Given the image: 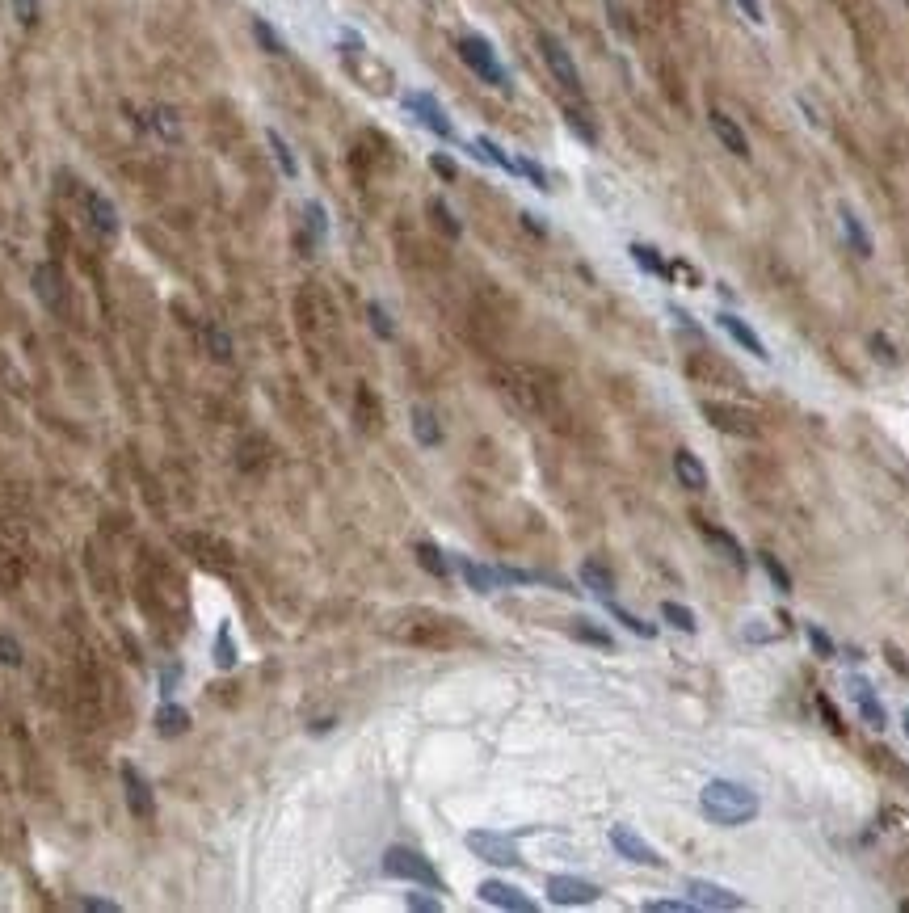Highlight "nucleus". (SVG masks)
I'll return each mask as SVG.
<instances>
[{"mask_svg": "<svg viewBox=\"0 0 909 913\" xmlns=\"http://www.w3.org/2000/svg\"><path fill=\"white\" fill-rule=\"evenodd\" d=\"M253 34H257V43L266 47L270 55H287V43H282V38H278V30H274L270 22H261V17H257V22H253Z\"/></svg>", "mask_w": 909, "mask_h": 913, "instance_id": "nucleus-35", "label": "nucleus"}, {"mask_svg": "<svg viewBox=\"0 0 909 913\" xmlns=\"http://www.w3.org/2000/svg\"><path fill=\"white\" fill-rule=\"evenodd\" d=\"M703 417L712 421L720 434H733V438H754L758 434V413L741 409V404H729V400H703Z\"/></svg>", "mask_w": 909, "mask_h": 913, "instance_id": "nucleus-5", "label": "nucleus"}, {"mask_svg": "<svg viewBox=\"0 0 909 913\" xmlns=\"http://www.w3.org/2000/svg\"><path fill=\"white\" fill-rule=\"evenodd\" d=\"M26 653H22V640L9 636V632H0V665L5 669H22Z\"/></svg>", "mask_w": 909, "mask_h": 913, "instance_id": "nucleus-34", "label": "nucleus"}, {"mask_svg": "<svg viewBox=\"0 0 909 913\" xmlns=\"http://www.w3.org/2000/svg\"><path fill=\"white\" fill-rule=\"evenodd\" d=\"M468 850L480 859V863H493V867H518V846L510 838H501V834H489V829H472L468 838Z\"/></svg>", "mask_w": 909, "mask_h": 913, "instance_id": "nucleus-8", "label": "nucleus"}, {"mask_svg": "<svg viewBox=\"0 0 909 913\" xmlns=\"http://www.w3.org/2000/svg\"><path fill=\"white\" fill-rule=\"evenodd\" d=\"M459 59L463 64H468L484 85H493V89H510V72L501 68V59H497V51L484 43L480 34H463L459 38Z\"/></svg>", "mask_w": 909, "mask_h": 913, "instance_id": "nucleus-4", "label": "nucleus"}, {"mask_svg": "<svg viewBox=\"0 0 909 913\" xmlns=\"http://www.w3.org/2000/svg\"><path fill=\"white\" fill-rule=\"evenodd\" d=\"M628 253H632V261H636L640 270H649V274H657V278H670V261H665L657 249H649V245H632Z\"/></svg>", "mask_w": 909, "mask_h": 913, "instance_id": "nucleus-30", "label": "nucleus"}, {"mask_svg": "<svg viewBox=\"0 0 909 913\" xmlns=\"http://www.w3.org/2000/svg\"><path fill=\"white\" fill-rule=\"evenodd\" d=\"M476 892H480L484 905H497V909H510V913H535V901L527 897V892L505 884V880H484Z\"/></svg>", "mask_w": 909, "mask_h": 913, "instance_id": "nucleus-12", "label": "nucleus"}, {"mask_svg": "<svg viewBox=\"0 0 909 913\" xmlns=\"http://www.w3.org/2000/svg\"><path fill=\"white\" fill-rule=\"evenodd\" d=\"M758 560H762V568H766V577H771V581L779 585L783 594H792V573H787V568H783V564H779L771 552H758Z\"/></svg>", "mask_w": 909, "mask_h": 913, "instance_id": "nucleus-37", "label": "nucleus"}, {"mask_svg": "<svg viewBox=\"0 0 909 913\" xmlns=\"http://www.w3.org/2000/svg\"><path fill=\"white\" fill-rule=\"evenodd\" d=\"M177 678H181V669H177V665H165V669H160V674H156V686H160V699H169V695L177 691Z\"/></svg>", "mask_w": 909, "mask_h": 913, "instance_id": "nucleus-43", "label": "nucleus"}, {"mask_svg": "<svg viewBox=\"0 0 909 913\" xmlns=\"http://www.w3.org/2000/svg\"><path fill=\"white\" fill-rule=\"evenodd\" d=\"M808 644H813V648H817V653H821V657H834V640H830V636H825V632H821V627H808Z\"/></svg>", "mask_w": 909, "mask_h": 913, "instance_id": "nucleus-46", "label": "nucleus"}, {"mask_svg": "<svg viewBox=\"0 0 909 913\" xmlns=\"http://www.w3.org/2000/svg\"><path fill=\"white\" fill-rule=\"evenodd\" d=\"M661 619H665V623H674L678 632H686V636H695V632H699V623H695V611H691V606L661 602Z\"/></svg>", "mask_w": 909, "mask_h": 913, "instance_id": "nucleus-31", "label": "nucleus"}, {"mask_svg": "<svg viewBox=\"0 0 909 913\" xmlns=\"http://www.w3.org/2000/svg\"><path fill=\"white\" fill-rule=\"evenodd\" d=\"M266 144H270V152H274V160H278V173H282V177H299V160H295L291 144H287V139H282L274 127L266 131Z\"/></svg>", "mask_w": 909, "mask_h": 913, "instance_id": "nucleus-27", "label": "nucleus"}, {"mask_svg": "<svg viewBox=\"0 0 909 913\" xmlns=\"http://www.w3.org/2000/svg\"><path fill=\"white\" fill-rule=\"evenodd\" d=\"M211 661H215V669H232V665H236V640H232V632H228V623L215 632Z\"/></svg>", "mask_w": 909, "mask_h": 913, "instance_id": "nucleus-32", "label": "nucleus"}, {"mask_svg": "<svg viewBox=\"0 0 909 913\" xmlns=\"http://www.w3.org/2000/svg\"><path fill=\"white\" fill-rule=\"evenodd\" d=\"M430 169H434L438 177H447V181H455V177H459V169H455V160H451V156H430Z\"/></svg>", "mask_w": 909, "mask_h": 913, "instance_id": "nucleus-48", "label": "nucleus"}, {"mask_svg": "<svg viewBox=\"0 0 909 913\" xmlns=\"http://www.w3.org/2000/svg\"><path fill=\"white\" fill-rule=\"evenodd\" d=\"M186 728H190V712H186V707H177L169 699L156 707V733L160 737H181Z\"/></svg>", "mask_w": 909, "mask_h": 913, "instance_id": "nucleus-23", "label": "nucleus"}, {"mask_svg": "<svg viewBox=\"0 0 909 913\" xmlns=\"http://www.w3.org/2000/svg\"><path fill=\"white\" fill-rule=\"evenodd\" d=\"M817 707H821V716H825V724L834 728V733H842V720H838V712H834V703L825 699V695H817Z\"/></svg>", "mask_w": 909, "mask_h": 913, "instance_id": "nucleus-49", "label": "nucleus"}, {"mask_svg": "<svg viewBox=\"0 0 909 913\" xmlns=\"http://www.w3.org/2000/svg\"><path fill=\"white\" fill-rule=\"evenodd\" d=\"M716 324H720V329H724V333H729V337L737 341L741 350H750V354H754V358H762V362L771 358V354H766V341H762V337H758V333H754V329H750V324H745L741 316H733V312H720V316H716Z\"/></svg>", "mask_w": 909, "mask_h": 913, "instance_id": "nucleus-15", "label": "nucleus"}, {"mask_svg": "<svg viewBox=\"0 0 909 913\" xmlns=\"http://www.w3.org/2000/svg\"><path fill=\"white\" fill-rule=\"evenodd\" d=\"M686 892H691L686 901H695V909H745L741 892L712 884V880H686Z\"/></svg>", "mask_w": 909, "mask_h": 913, "instance_id": "nucleus-11", "label": "nucleus"}, {"mask_svg": "<svg viewBox=\"0 0 909 913\" xmlns=\"http://www.w3.org/2000/svg\"><path fill=\"white\" fill-rule=\"evenodd\" d=\"M417 564L426 568V573L442 577V581L451 577V564H447V556H442V547H438V543H417Z\"/></svg>", "mask_w": 909, "mask_h": 913, "instance_id": "nucleus-28", "label": "nucleus"}, {"mask_svg": "<svg viewBox=\"0 0 909 913\" xmlns=\"http://www.w3.org/2000/svg\"><path fill=\"white\" fill-rule=\"evenodd\" d=\"M13 22L22 30H34L38 26V0H13Z\"/></svg>", "mask_w": 909, "mask_h": 913, "instance_id": "nucleus-40", "label": "nucleus"}, {"mask_svg": "<svg viewBox=\"0 0 909 913\" xmlns=\"http://www.w3.org/2000/svg\"><path fill=\"white\" fill-rule=\"evenodd\" d=\"M901 724H905V737H909V712H905V716H901Z\"/></svg>", "mask_w": 909, "mask_h": 913, "instance_id": "nucleus-52", "label": "nucleus"}, {"mask_svg": "<svg viewBox=\"0 0 909 913\" xmlns=\"http://www.w3.org/2000/svg\"><path fill=\"white\" fill-rule=\"evenodd\" d=\"M123 114H131V123L144 131L148 139H156V144L177 148L181 139H186V127H181V118H177L173 106H160V101H152V106H123Z\"/></svg>", "mask_w": 909, "mask_h": 913, "instance_id": "nucleus-3", "label": "nucleus"}, {"mask_svg": "<svg viewBox=\"0 0 909 913\" xmlns=\"http://www.w3.org/2000/svg\"><path fill=\"white\" fill-rule=\"evenodd\" d=\"M383 876L421 884V888H430V892H447V884H442V876L434 871V863L421 855V850H413V846H392L388 855H383Z\"/></svg>", "mask_w": 909, "mask_h": 913, "instance_id": "nucleus-2", "label": "nucleus"}, {"mask_svg": "<svg viewBox=\"0 0 909 913\" xmlns=\"http://www.w3.org/2000/svg\"><path fill=\"white\" fill-rule=\"evenodd\" d=\"M202 337H207V350H211V358H219V362H232V337H228V329H224V324H202Z\"/></svg>", "mask_w": 909, "mask_h": 913, "instance_id": "nucleus-29", "label": "nucleus"}, {"mask_svg": "<svg viewBox=\"0 0 909 913\" xmlns=\"http://www.w3.org/2000/svg\"><path fill=\"white\" fill-rule=\"evenodd\" d=\"M737 9L750 17L754 26H766V9H762V0H737Z\"/></svg>", "mask_w": 909, "mask_h": 913, "instance_id": "nucleus-47", "label": "nucleus"}, {"mask_svg": "<svg viewBox=\"0 0 909 913\" xmlns=\"http://www.w3.org/2000/svg\"><path fill=\"white\" fill-rule=\"evenodd\" d=\"M413 434H417L421 446H438L442 442V425H438V417L426 409V404H417V409H413Z\"/></svg>", "mask_w": 909, "mask_h": 913, "instance_id": "nucleus-25", "label": "nucleus"}, {"mask_svg": "<svg viewBox=\"0 0 909 913\" xmlns=\"http://www.w3.org/2000/svg\"><path fill=\"white\" fill-rule=\"evenodd\" d=\"M905 9H909V0H905Z\"/></svg>", "mask_w": 909, "mask_h": 913, "instance_id": "nucleus-53", "label": "nucleus"}, {"mask_svg": "<svg viewBox=\"0 0 909 913\" xmlns=\"http://www.w3.org/2000/svg\"><path fill=\"white\" fill-rule=\"evenodd\" d=\"M606 611H611L623 627H628V632H636V636H644V640H653V636H657V627H653V623H644V619H636L632 611H623V606H619L615 598H606Z\"/></svg>", "mask_w": 909, "mask_h": 913, "instance_id": "nucleus-33", "label": "nucleus"}, {"mask_svg": "<svg viewBox=\"0 0 909 913\" xmlns=\"http://www.w3.org/2000/svg\"><path fill=\"white\" fill-rule=\"evenodd\" d=\"M851 695H855V703H859V712H863V720L872 724V728H884V703L876 699V691H872V682L867 678H851Z\"/></svg>", "mask_w": 909, "mask_h": 913, "instance_id": "nucleus-21", "label": "nucleus"}, {"mask_svg": "<svg viewBox=\"0 0 909 913\" xmlns=\"http://www.w3.org/2000/svg\"><path fill=\"white\" fill-rule=\"evenodd\" d=\"M872 350H876V358H884V362H897V350L893 346H888V337H872Z\"/></svg>", "mask_w": 909, "mask_h": 913, "instance_id": "nucleus-51", "label": "nucleus"}, {"mask_svg": "<svg viewBox=\"0 0 909 913\" xmlns=\"http://www.w3.org/2000/svg\"><path fill=\"white\" fill-rule=\"evenodd\" d=\"M611 846L619 850L623 859H632V863H644V867H665V859L657 855V850L644 842L640 834H632L628 825H611Z\"/></svg>", "mask_w": 909, "mask_h": 913, "instance_id": "nucleus-13", "label": "nucleus"}, {"mask_svg": "<svg viewBox=\"0 0 909 913\" xmlns=\"http://www.w3.org/2000/svg\"><path fill=\"white\" fill-rule=\"evenodd\" d=\"M674 476H678L682 489H691V493H703L707 489V472H703L699 455H691V451H678L674 455Z\"/></svg>", "mask_w": 909, "mask_h": 913, "instance_id": "nucleus-20", "label": "nucleus"}, {"mask_svg": "<svg viewBox=\"0 0 909 913\" xmlns=\"http://www.w3.org/2000/svg\"><path fill=\"white\" fill-rule=\"evenodd\" d=\"M699 808H703V817H712L716 825L737 829V825L758 817V796L745 783L712 779V783H703V791H699Z\"/></svg>", "mask_w": 909, "mask_h": 913, "instance_id": "nucleus-1", "label": "nucleus"}, {"mask_svg": "<svg viewBox=\"0 0 909 913\" xmlns=\"http://www.w3.org/2000/svg\"><path fill=\"white\" fill-rule=\"evenodd\" d=\"M602 897V888L590 884V880H577V876H552L548 880V901L552 905H594Z\"/></svg>", "mask_w": 909, "mask_h": 913, "instance_id": "nucleus-9", "label": "nucleus"}, {"mask_svg": "<svg viewBox=\"0 0 909 913\" xmlns=\"http://www.w3.org/2000/svg\"><path fill=\"white\" fill-rule=\"evenodd\" d=\"M367 316H371V329H375L383 341H392V337H396V329H392L388 312H383V303H367Z\"/></svg>", "mask_w": 909, "mask_h": 913, "instance_id": "nucleus-41", "label": "nucleus"}, {"mask_svg": "<svg viewBox=\"0 0 909 913\" xmlns=\"http://www.w3.org/2000/svg\"><path fill=\"white\" fill-rule=\"evenodd\" d=\"M404 110H409L426 131H434L438 139H447V144H455V139H459L455 135V123L447 118V110H442L430 93H404Z\"/></svg>", "mask_w": 909, "mask_h": 913, "instance_id": "nucleus-7", "label": "nucleus"}, {"mask_svg": "<svg viewBox=\"0 0 909 913\" xmlns=\"http://www.w3.org/2000/svg\"><path fill=\"white\" fill-rule=\"evenodd\" d=\"M707 127H712V135H716L733 156H750V139H745V131H741L724 110H712V114H707Z\"/></svg>", "mask_w": 909, "mask_h": 913, "instance_id": "nucleus-16", "label": "nucleus"}, {"mask_svg": "<svg viewBox=\"0 0 909 913\" xmlns=\"http://www.w3.org/2000/svg\"><path fill=\"white\" fill-rule=\"evenodd\" d=\"M459 573H463V581H468L476 594H493V585H497V573H493V568H484V564H476V560H463V556H459Z\"/></svg>", "mask_w": 909, "mask_h": 913, "instance_id": "nucleus-26", "label": "nucleus"}, {"mask_svg": "<svg viewBox=\"0 0 909 913\" xmlns=\"http://www.w3.org/2000/svg\"><path fill=\"white\" fill-rule=\"evenodd\" d=\"M404 905L417 909V913H438V909H442L438 897H421V892H409V897H404Z\"/></svg>", "mask_w": 909, "mask_h": 913, "instance_id": "nucleus-44", "label": "nucleus"}, {"mask_svg": "<svg viewBox=\"0 0 909 913\" xmlns=\"http://www.w3.org/2000/svg\"><path fill=\"white\" fill-rule=\"evenodd\" d=\"M699 531H703V539H707V543H712V547H716V552H720L724 560H729L733 568H745V564H750V556H745V547H741V543H737V539H733L729 531H720V526H707V522L699 526Z\"/></svg>", "mask_w": 909, "mask_h": 913, "instance_id": "nucleus-19", "label": "nucleus"}, {"mask_svg": "<svg viewBox=\"0 0 909 913\" xmlns=\"http://www.w3.org/2000/svg\"><path fill=\"white\" fill-rule=\"evenodd\" d=\"M123 791H127V808L139 817V821H152L156 817V796H152V783L144 779V770L139 766H123Z\"/></svg>", "mask_w": 909, "mask_h": 913, "instance_id": "nucleus-10", "label": "nucleus"}, {"mask_svg": "<svg viewBox=\"0 0 909 913\" xmlns=\"http://www.w3.org/2000/svg\"><path fill=\"white\" fill-rule=\"evenodd\" d=\"M85 215H89V228L97 236H106V240H114L118 228H123V223H118V207L101 190H89L85 194Z\"/></svg>", "mask_w": 909, "mask_h": 913, "instance_id": "nucleus-14", "label": "nucleus"}, {"mask_svg": "<svg viewBox=\"0 0 909 913\" xmlns=\"http://www.w3.org/2000/svg\"><path fill=\"white\" fill-rule=\"evenodd\" d=\"M564 123H569L581 139H585V144H598V131L590 127V123H585V114H577V110H564Z\"/></svg>", "mask_w": 909, "mask_h": 913, "instance_id": "nucleus-42", "label": "nucleus"}, {"mask_svg": "<svg viewBox=\"0 0 909 913\" xmlns=\"http://www.w3.org/2000/svg\"><path fill=\"white\" fill-rule=\"evenodd\" d=\"M644 909H649V913H691L695 901H649Z\"/></svg>", "mask_w": 909, "mask_h": 913, "instance_id": "nucleus-45", "label": "nucleus"}, {"mask_svg": "<svg viewBox=\"0 0 909 913\" xmlns=\"http://www.w3.org/2000/svg\"><path fill=\"white\" fill-rule=\"evenodd\" d=\"M80 909H89V913H118V905L106 901V897H85V901H80Z\"/></svg>", "mask_w": 909, "mask_h": 913, "instance_id": "nucleus-50", "label": "nucleus"}, {"mask_svg": "<svg viewBox=\"0 0 909 913\" xmlns=\"http://www.w3.org/2000/svg\"><path fill=\"white\" fill-rule=\"evenodd\" d=\"M518 177H527L535 190H552V181H548V173H543L535 160H527V156H518Z\"/></svg>", "mask_w": 909, "mask_h": 913, "instance_id": "nucleus-39", "label": "nucleus"}, {"mask_svg": "<svg viewBox=\"0 0 909 913\" xmlns=\"http://www.w3.org/2000/svg\"><path fill=\"white\" fill-rule=\"evenodd\" d=\"M581 585H585V590H590L594 598H615V577H611V568H606V564H598V560H585L581 564Z\"/></svg>", "mask_w": 909, "mask_h": 913, "instance_id": "nucleus-22", "label": "nucleus"}, {"mask_svg": "<svg viewBox=\"0 0 909 913\" xmlns=\"http://www.w3.org/2000/svg\"><path fill=\"white\" fill-rule=\"evenodd\" d=\"M573 636H577V640H585V644H598V648H611V644H615V640L606 636L602 627H594L590 619H573Z\"/></svg>", "mask_w": 909, "mask_h": 913, "instance_id": "nucleus-36", "label": "nucleus"}, {"mask_svg": "<svg viewBox=\"0 0 909 913\" xmlns=\"http://www.w3.org/2000/svg\"><path fill=\"white\" fill-rule=\"evenodd\" d=\"M430 215L438 219V228L447 232V236H459V232H463V228H459V219L451 215V207H447V202H442V198H434V202H430Z\"/></svg>", "mask_w": 909, "mask_h": 913, "instance_id": "nucleus-38", "label": "nucleus"}, {"mask_svg": "<svg viewBox=\"0 0 909 913\" xmlns=\"http://www.w3.org/2000/svg\"><path fill=\"white\" fill-rule=\"evenodd\" d=\"M299 240H303V249H308V253L329 240V215H325L320 202H303V232H299Z\"/></svg>", "mask_w": 909, "mask_h": 913, "instance_id": "nucleus-17", "label": "nucleus"}, {"mask_svg": "<svg viewBox=\"0 0 909 913\" xmlns=\"http://www.w3.org/2000/svg\"><path fill=\"white\" fill-rule=\"evenodd\" d=\"M838 223H842V236H846V245H851L859 257H872V236H867V228H863V219L846 207H838Z\"/></svg>", "mask_w": 909, "mask_h": 913, "instance_id": "nucleus-18", "label": "nucleus"}, {"mask_svg": "<svg viewBox=\"0 0 909 913\" xmlns=\"http://www.w3.org/2000/svg\"><path fill=\"white\" fill-rule=\"evenodd\" d=\"M539 55H543V64H548V72L556 76V85L581 97V72H577V64H573L569 47H564L556 34H539Z\"/></svg>", "mask_w": 909, "mask_h": 913, "instance_id": "nucleus-6", "label": "nucleus"}, {"mask_svg": "<svg viewBox=\"0 0 909 913\" xmlns=\"http://www.w3.org/2000/svg\"><path fill=\"white\" fill-rule=\"evenodd\" d=\"M34 295L43 299L51 312L64 308V287H59V274H55L51 266H38V270H34Z\"/></svg>", "mask_w": 909, "mask_h": 913, "instance_id": "nucleus-24", "label": "nucleus"}]
</instances>
